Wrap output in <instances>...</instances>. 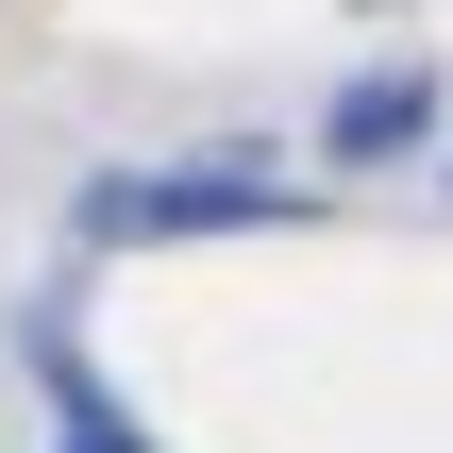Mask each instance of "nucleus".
Listing matches in <instances>:
<instances>
[{
  "label": "nucleus",
  "mask_w": 453,
  "mask_h": 453,
  "mask_svg": "<svg viewBox=\"0 0 453 453\" xmlns=\"http://www.w3.org/2000/svg\"><path fill=\"white\" fill-rule=\"evenodd\" d=\"M269 219H286L269 168H118L84 202V235H269Z\"/></svg>",
  "instance_id": "obj_1"
},
{
  "label": "nucleus",
  "mask_w": 453,
  "mask_h": 453,
  "mask_svg": "<svg viewBox=\"0 0 453 453\" xmlns=\"http://www.w3.org/2000/svg\"><path fill=\"white\" fill-rule=\"evenodd\" d=\"M420 134H437V67H370V84H336V118H319L336 168H387V151H420Z\"/></svg>",
  "instance_id": "obj_2"
},
{
  "label": "nucleus",
  "mask_w": 453,
  "mask_h": 453,
  "mask_svg": "<svg viewBox=\"0 0 453 453\" xmlns=\"http://www.w3.org/2000/svg\"><path fill=\"white\" fill-rule=\"evenodd\" d=\"M67 453H134V437H118V420H67Z\"/></svg>",
  "instance_id": "obj_3"
}]
</instances>
